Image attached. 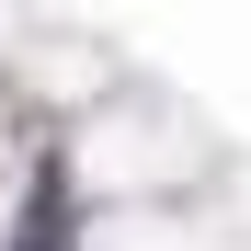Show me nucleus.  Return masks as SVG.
Here are the masks:
<instances>
[{
    "instance_id": "nucleus-1",
    "label": "nucleus",
    "mask_w": 251,
    "mask_h": 251,
    "mask_svg": "<svg viewBox=\"0 0 251 251\" xmlns=\"http://www.w3.org/2000/svg\"><path fill=\"white\" fill-rule=\"evenodd\" d=\"M12 251H80V217H69V172H57V160L23 183V228H12Z\"/></svg>"
}]
</instances>
